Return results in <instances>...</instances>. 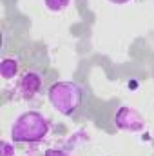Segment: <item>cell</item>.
Masks as SVG:
<instances>
[{
  "instance_id": "6da1fadb",
  "label": "cell",
  "mask_w": 154,
  "mask_h": 156,
  "mask_svg": "<svg viewBox=\"0 0 154 156\" xmlns=\"http://www.w3.org/2000/svg\"><path fill=\"white\" fill-rule=\"evenodd\" d=\"M49 120L37 111L24 113L16 118L11 127V138L18 144H37L49 134Z\"/></svg>"
},
{
  "instance_id": "ba28073f",
  "label": "cell",
  "mask_w": 154,
  "mask_h": 156,
  "mask_svg": "<svg viewBox=\"0 0 154 156\" xmlns=\"http://www.w3.org/2000/svg\"><path fill=\"white\" fill-rule=\"evenodd\" d=\"M45 156H69V154L60 151V149H49V151H45Z\"/></svg>"
},
{
  "instance_id": "7a4b0ae2",
  "label": "cell",
  "mask_w": 154,
  "mask_h": 156,
  "mask_svg": "<svg viewBox=\"0 0 154 156\" xmlns=\"http://www.w3.org/2000/svg\"><path fill=\"white\" fill-rule=\"evenodd\" d=\"M47 96L51 105L65 116H73L78 113L83 102V91L75 82H54L49 87Z\"/></svg>"
},
{
  "instance_id": "277c9868",
  "label": "cell",
  "mask_w": 154,
  "mask_h": 156,
  "mask_svg": "<svg viewBox=\"0 0 154 156\" xmlns=\"http://www.w3.org/2000/svg\"><path fill=\"white\" fill-rule=\"evenodd\" d=\"M40 87H42V76H40L37 71H27V73L22 75L18 89H20V93L26 98H33L40 91Z\"/></svg>"
},
{
  "instance_id": "3957f363",
  "label": "cell",
  "mask_w": 154,
  "mask_h": 156,
  "mask_svg": "<svg viewBox=\"0 0 154 156\" xmlns=\"http://www.w3.org/2000/svg\"><path fill=\"white\" fill-rule=\"evenodd\" d=\"M114 123H116V127H120L121 131L136 133V131H140V129L143 127V118H142V115H140L136 109L123 105V107H120V109L116 111Z\"/></svg>"
},
{
  "instance_id": "52a82bcc",
  "label": "cell",
  "mask_w": 154,
  "mask_h": 156,
  "mask_svg": "<svg viewBox=\"0 0 154 156\" xmlns=\"http://www.w3.org/2000/svg\"><path fill=\"white\" fill-rule=\"evenodd\" d=\"M2 156H15V149L9 142H2Z\"/></svg>"
},
{
  "instance_id": "8992f818",
  "label": "cell",
  "mask_w": 154,
  "mask_h": 156,
  "mask_svg": "<svg viewBox=\"0 0 154 156\" xmlns=\"http://www.w3.org/2000/svg\"><path fill=\"white\" fill-rule=\"evenodd\" d=\"M44 2H45V5H47L49 11L58 13V11H64V9L69 5L71 0H44Z\"/></svg>"
},
{
  "instance_id": "9c48e42d",
  "label": "cell",
  "mask_w": 154,
  "mask_h": 156,
  "mask_svg": "<svg viewBox=\"0 0 154 156\" xmlns=\"http://www.w3.org/2000/svg\"><path fill=\"white\" fill-rule=\"evenodd\" d=\"M111 4H116V5H123V4H127V2H131V0H109Z\"/></svg>"
},
{
  "instance_id": "5b68a950",
  "label": "cell",
  "mask_w": 154,
  "mask_h": 156,
  "mask_svg": "<svg viewBox=\"0 0 154 156\" xmlns=\"http://www.w3.org/2000/svg\"><path fill=\"white\" fill-rule=\"evenodd\" d=\"M0 73L5 80H11V78L16 76L18 73V60L13 58V56H5L0 64Z\"/></svg>"
}]
</instances>
